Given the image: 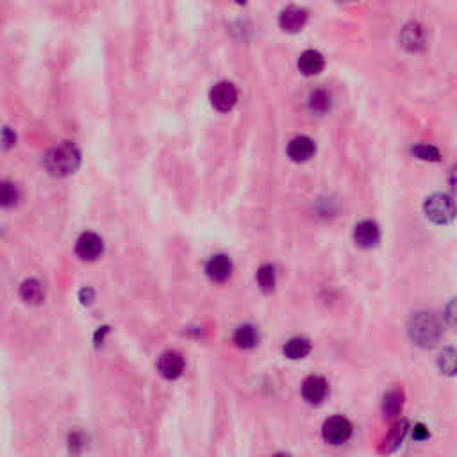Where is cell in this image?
<instances>
[{"label": "cell", "instance_id": "24", "mask_svg": "<svg viewBox=\"0 0 457 457\" xmlns=\"http://www.w3.org/2000/svg\"><path fill=\"white\" fill-rule=\"evenodd\" d=\"M18 199H20V191L15 184L11 182H4L2 184V206L4 207H13L18 204Z\"/></svg>", "mask_w": 457, "mask_h": 457}, {"label": "cell", "instance_id": "28", "mask_svg": "<svg viewBox=\"0 0 457 457\" xmlns=\"http://www.w3.org/2000/svg\"><path fill=\"white\" fill-rule=\"evenodd\" d=\"M449 182H450V186H452L454 193H457V163L452 166V170H450Z\"/></svg>", "mask_w": 457, "mask_h": 457}, {"label": "cell", "instance_id": "17", "mask_svg": "<svg viewBox=\"0 0 457 457\" xmlns=\"http://www.w3.org/2000/svg\"><path fill=\"white\" fill-rule=\"evenodd\" d=\"M402 407H404V391L402 389H391L386 393L384 402H382L384 418H388V420L397 418L402 413Z\"/></svg>", "mask_w": 457, "mask_h": 457}, {"label": "cell", "instance_id": "1", "mask_svg": "<svg viewBox=\"0 0 457 457\" xmlns=\"http://www.w3.org/2000/svg\"><path fill=\"white\" fill-rule=\"evenodd\" d=\"M43 165L54 177H68L81 166V152L72 142H63L45 154Z\"/></svg>", "mask_w": 457, "mask_h": 457}, {"label": "cell", "instance_id": "9", "mask_svg": "<svg viewBox=\"0 0 457 457\" xmlns=\"http://www.w3.org/2000/svg\"><path fill=\"white\" fill-rule=\"evenodd\" d=\"M158 372L168 380L179 379L184 372V357L175 350H166L158 359Z\"/></svg>", "mask_w": 457, "mask_h": 457}, {"label": "cell", "instance_id": "19", "mask_svg": "<svg viewBox=\"0 0 457 457\" xmlns=\"http://www.w3.org/2000/svg\"><path fill=\"white\" fill-rule=\"evenodd\" d=\"M309 352H311V341L306 338H292L284 345V354L290 359H304L309 356Z\"/></svg>", "mask_w": 457, "mask_h": 457}, {"label": "cell", "instance_id": "23", "mask_svg": "<svg viewBox=\"0 0 457 457\" xmlns=\"http://www.w3.org/2000/svg\"><path fill=\"white\" fill-rule=\"evenodd\" d=\"M405 433H407V424H405V421H400V424L395 425V427L391 429V433H389L388 440H386L388 450L397 449V447L402 443V440H404Z\"/></svg>", "mask_w": 457, "mask_h": 457}, {"label": "cell", "instance_id": "14", "mask_svg": "<svg viewBox=\"0 0 457 457\" xmlns=\"http://www.w3.org/2000/svg\"><path fill=\"white\" fill-rule=\"evenodd\" d=\"M400 41L409 52H418V50H421L425 47L424 27H421L420 24H417V22L407 24L404 27V31H402Z\"/></svg>", "mask_w": 457, "mask_h": 457}, {"label": "cell", "instance_id": "5", "mask_svg": "<svg viewBox=\"0 0 457 457\" xmlns=\"http://www.w3.org/2000/svg\"><path fill=\"white\" fill-rule=\"evenodd\" d=\"M322 436L329 445H343L352 436V424L345 417H332L324 424Z\"/></svg>", "mask_w": 457, "mask_h": 457}, {"label": "cell", "instance_id": "25", "mask_svg": "<svg viewBox=\"0 0 457 457\" xmlns=\"http://www.w3.org/2000/svg\"><path fill=\"white\" fill-rule=\"evenodd\" d=\"M445 318H447V322H449L450 327L456 329V331H457V297H456V299L450 300L449 304H447Z\"/></svg>", "mask_w": 457, "mask_h": 457}, {"label": "cell", "instance_id": "18", "mask_svg": "<svg viewBox=\"0 0 457 457\" xmlns=\"http://www.w3.org/2000/svg\"><path fill=\"white\" fill-rule=\"evenodd\" d=\"M437 368L443 375H457V348L447 347L437 356Z\"/></svg>", "mask_w": 457, "mask_h": 457}, {"label": "cell", "instance_id": "11", "mask_svg": "<svg viewBox=\"0 0 457 457\" xmlns=\"http://www.w3.org/2000/svg\"><path fill=\"white\" fill-rule=\"evenodd\" d=\"M287 158L295 163H306L315 156L316 145L308 136H297L292 142L287 143Z\"/></svg>", "mask_w": 457, "mask_h": 457}, {"label": "cell", "instance_id": "27", "mask_svg": "<svg viewBox=\"0 0 457 457\" xmlns=\"http://www.w3.org/2000/svg\"><path fill=\"white\" fill-rule=\"evenodd\" d=\"M414 440H425V437H429V433H427V429H425L424 425H417V427H414Z\"/></svg>", "mask_w": 457, "mask_h": 457}, {"label": "cell", "instance_id": "26", "mask_svg": "<svg viewBox=\"0 0 457 457\" xmlns=\"http://www.w3.org/2000/svg\"><path fill=\"white\" fill-rule=\"evenodd\" d=\"M2 143H4V149H11L15 143H17V136H15V133H11V129L9 127H4V130H2Z\"/></svg>", "mask_w": 457, "mask_h": 457}, {"label": "cell", "instance_id": "15", "mask_svg": "<svg viewBox=\"0 0 457 457\" xmlns=\"http://www.w3.org/2000/svg\"><path fill=\"white\" fill-rule=\"evenodd\" d=\"M232 341L238 348H243V350H250V348L257 347L259 343V332L254 325H239L234 331V336H232Z\"/></svg>", "mask_w": 457, "mask_h": 457}, {"label": "cell", "instance_id": "20", "mask_svg": "<svg viewBox=\"0 0 457 457\" xmlns=\"http://www.w3.org/2000/svg\"><path fill=\"white\" fill-rule=\"evenodd\" d=\"M20 297L27 304H40L43 300V286L36 279L25 280L20 286Z\"/></svg>", "mask_w": 457, "mask_h": 457}, {"label": "cell", "instance_id": "30", "mask_svg": "<svg viewBox=\"0 0 457 457\" xmlns=\"http://www.w3.org/2000/svg\"><path fill=\"white\" fill-rule=\"evenodd\" d=\"M348 2H356V0H348Z\"/></svg>", "mask_w": 457, "mask_h": 457}, {"label": "cell", "instance_id": "6", "mask_svg": "<svg viewBox=\"0 0 457 457\" xmlns=\"http://www.w3.org/2000/svg\"><path fill=\"white\" fill-rule=\"evenodd\" d=\"M308 11L299 6H287L279 15V27L287 34L300 33L308 24Z\"/></svg>", "mask_w": 457, "mask_h": 457}, {"label": "cell", "instance_id": "2", "mask_svg": "<svg viewBox=\"0 0 457 457\" xmlns=\"http://www.w3.org/2000/svg\"><path fill=\"white\" fill-rule=\"evenodd\" d=\"M409 336L418 347L430 348L440 341L441 325L433 313H417L409 322Z\"/></svg>", "mask_w": 457, "mask_h": 457}, {"label": "cell", "instance_id": "10", "mask_svg": "<svg viewBox=\"0 0 457 457\" xmlns=\"http://www.w3.org/2000/svg\"><path fill=\"white\" fill-rule=\"evenodd\" d=\"M232 274V261L229 255L216 254L207 261L206 264V276L209 277L213 283H225Z\"/></svg>", "mask_w": 457, "mask_h": 457}, {"label": "cell", "instance_id": "16", "mask_svg": "<svg viewBox=\"0 0 457 457\" xmlns=\"http://www.w3.org/2000/svg\"><path fill=\"white\" fill-rule=\"evenodd\" d=\"M308 105H309V110L316 114L329 113L332 107L331 91L325 88H316L315 91H311V95H309Z\"/></svg>", "mask_w": 457, "mask_h": 457}, {"label": "cell", "instance_id": "4", "mask_svg": "<svg viewBox=\"0 0 457 457\" xmlns=\"http://www.w3.org/2000/svg\"><path fill=\"white\" fill-rule=\"evenodd\" d=\"M209 100L216 111L220 113H229L238 102V89L232 82L222 81L213 86L209 93Z\"/></svg>", "mask_w": 457, "mask_h": 457}, {"label": "cell", "instance_id": "22", "mask_svg": "<svg viewBox=\"0 0 457 457\" xmlns=\"http://www.w3.org/2000/svg\"><path fill=\"white\" fill-rule=\"evenodd\" d=\"M413 156L414 158L421 159V161H430L437 163L441 159V152L434 145H429V143H418V145L413 147Z\"/></svg>", "mask_w": 457, "mask_h": 457}, {"label": "cell", "instance_id": "13", "mask_svg": "<svg viewBox=\"0 0 457 457\" xmlns=\"http://www.w3.org/2000/svg\"><path fill=\"white\" fill-rule=\"evenodd\" d=\"M325 68V59L324 56L318 52V50H306V52L300 54L299 57V70L304 73V75H318V73L324 72Z\"/></svg>", "mask_w": 457, "mask_h": 457}, {"label": "cell", "instance_id": "21", "mask_svg": "<svg viewBox=\"0 0 457 457\" xmlns=\"http://www.w3.org/2000/svg\"><path fill=\"white\" fill-rule=\"evenodd\" d=\"M257 279L259 287L263 290L264 293H271L276 290V268L271 267V264H263V267L257 270Z\"/></svg>", "mask_w": 457, "mask_h": 457}, {"label": "cell", "instance_id": "29", "mask_svg": "<svg viewBox=\"0 0 457 457\" xmlns=\"http://www.w3.org/2000/svg\"><path fill=\"white\" fill-rule=\"evenodd\" d=\"M238 4H247V0H236Z\"/></svg>", "mask_w": 457, "mask_h": 457}, {"label": "cell", "instance_id": "7", "mask_svg": "<svg viewBox=\"0 0 457 457\" xmlns=\"http://www.w3.org/2000/svg\"><path fill=\"white\" fill-rule=\"evenodd\" d=\"M75 252L82 261H95L104 252V241L95 232H84L79 236L77 243H75Z\"/></svg>", "mask_w": 457, "mask_h": 457}, {"label": "cell", "instance_id": "12", "mask_svg": "<svg viewBox=\"0 0 457 457\" xmlns=\"http://www.w3.org/2000/svg\"><path fill=\"white\" fill-rule=\"evenodd\" d=\"M354 239L361 248L375 247L380 239V229L372 220H363L354 229Z\"/></svg>", "mask_w": 457, "mask_h": 457}, {"label": "cell", "instance_id": "8", "mask_svg": "<svg viewBox=\"0 0 457 457\" xmlns=\"http://www.w3.org/2000/svg\"><path fill=\"white\" fill-rule=\"evenodd\" d=\"M329 384L324 377L311 375L302 382V397L308 404L318 405L327 398Z\"/></svg>", "mask_w": 457, "mask_h": 457}, {"label": "cell", "instance_id": "3", "mask_svg": "<svg viewBox=\"0 0 457 457\" xmlns=\"http://www.w3.org/2000/svg\"><path fill=\"white\" fill-rule=\"evenodd\" d=\"M424 211L430 222L437 223V225H447L456 218L457 206L450 195L434 193L425 200Z\"/></svg>", "mask_w": 457, "mask_h": 457}]
</instances>
